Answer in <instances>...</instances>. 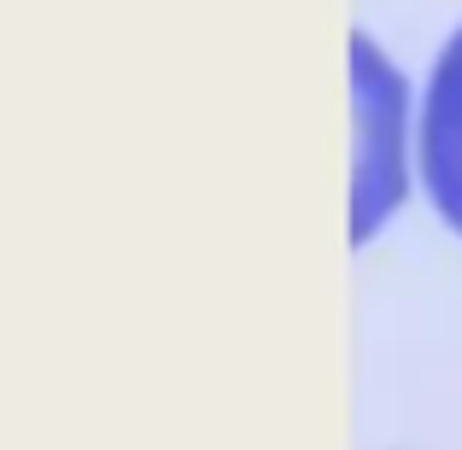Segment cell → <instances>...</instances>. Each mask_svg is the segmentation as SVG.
Here are the masks:
<instances>
[{
	"label": "cell",
	"instance_id": "obj_1",
	"mask_svg": "<svg viewBox=\"0 0 462 450\" xmlns=\"http://www.w3.org/2000/svg\"><path fill=\"white\" fill-rule=\"evenodd\" d=\"M351 59H357V223L351 234L369 240L404 193V152H398L404 77L369 47V35L351 41Z\"/></svg>",
	"mask_w": 462,
	"mask_h": 450
},
{
	"label": "cell",
	"instance_id": "obj_2",
	"mask_svg": "<svg viewBox=\"0 0 462 450\" xmlns=\"http://www.w3.org/2000/svg\"><path fill=\"white\" fill-rule=\"evenodd\" d=\"M421 181L439 216L462 234V30L445 41L421 100Z\"/></svg>",
	"mask_w": 462,
	"mask_h": 450
}]
</instances>
